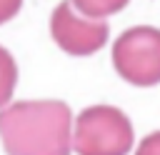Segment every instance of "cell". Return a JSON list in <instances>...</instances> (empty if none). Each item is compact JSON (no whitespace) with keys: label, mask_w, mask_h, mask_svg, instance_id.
<instances>
[{"label":"cell","mask_w":160,"mask_h":155,"mask_svg":"<svg viewBox=\"0 0 160 155\" xmlns=\"http://www.w3.org/2000/svg\"><path fill=\"white\" fill-rule=\"evenodd\" d=\"M72 5L90 18H108L120 12L128 5V0H72Z\"/></svg>","instance_id":"obj_6"},{"label":"cell","mask_w":160,"mask_h":155,"mask_svg":"<svg viewBox=\"0 0 160 155\" xmlns=\"http://www.w3.org/2000/svg\"><path fill=\"white\" fill-rule=\"evenodd\" d=\"M15 82H18V65L15 58L10 55V50H5L0 45V108H5L15 92Z\"/></svg>","instance_id":"obj_5"},{"label":"cell","mask_w":160,"mask_h":155,"mask_svg":"<svg viewBox=\"0 0 160 155\" xmlns=\"http://www.w3.org/2000/svg\"><path fill=\"white\" fill-rule=\"evenodd\" d=\"M132 148V125L120 108H85L72 130V150L78 155H128Z\"/></svg>","instance_id":"obj_2"},{"label":"cell","mask_w":160,"mask_h":155,"mask_svg":"<svg viewBox=\"0 0 160 155\" xmlns=\"http://www.w3.org/2000/svg\"><path fill=\"white\" fill-rule=\"evenodd\" d=\"M50 32L60 50L82 58L98 52L108 42L110 28L102 18H90L80 12L72 0H62L50 15Z\"/></svg>","instance_id":"obj_4"},{"label":"cell","mask_w":160,"mask_h":155,"mask_svg":"<svg viewBox=\"0 0 160 155\" xmlns=\"http://www.w3.org/2000/svg\"><path fill=\"white\" fill-rule=\"evenodd\" d=\"M72 112L62 100H22L0 110L5 155H70Z\"/></svg>","instance_id":"obj_1"},{"label":"cell","mask_w":160,"mask_h":155,"mask_svg":"<svg viewBox=\"0 0 160 155\" xmlns=\"http://www.w3.org/2000/svg\"><path fill=\"white\" fill-rule=\"evenodd\" d=\"M135 155H160V130H158V132H150V135L140 142V148H138Z\"/></svg>","instance_id":"obj_7"},{"label":"cell","mask_w":160,"mask_h":155,"mask_svg":"<svg viewBox=\"0 0 160 155\" xmlns=\"http://www.w3.org/2000/svg\"><path fill=\"white\" fill-rule=\"evenodd\" d=\"M22 8V0H0V25L12 20Z\"/></svg>","instance_id":"obj_8"},{"label":"cell","mask_w":160,"mask_h":155,"mask_svg":"<svg viewBox=\"0 0 160 155\" xmlns=\"http://www.w3.org/2000/svg\"><path fill=\"white\" fill-rule=\"evenodd\" d=\"M112 65L130 85L150 88L160 82V30L150 25L125 30L112 45Z\"/></svg>","instance_id":"obj_3"}]
</instances>
